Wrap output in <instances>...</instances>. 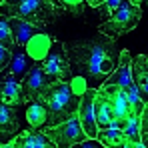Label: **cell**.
Listing matches in <instances>:
<instances>
[{"label":"cell","instance_id":"83f0119b","mask_svg":"<svg viewBox=\"0 0 148 148\" xmlns=\"http://www.w3.org/2000/svg\"><path fill=\"white\" fill-rule=\"evenodd\" d=\"M128 144H130V142H128ZM130 148H146V146H144V144H140V142H136V144H130Z\"/></svg>","mask_w":148,"mask_h":148},{"label":"cell","instance_id":"5b68a950","mask_svg":"<svg viewBox=\"0 0 148 148\" xmlns=\"http://www.w3.org/2000/svg\"><path fill=\"white\" fill-rule=\"evenodd\" d=\"M44 74L54 82H70V66H68V58L64 52V44L58 40H52L48 54L44 56L42 62H38Z\"/></svg>","mask_w":148,"mask_h":148},{"label":"cell","instance_id":"ac0fdd59","mask_svg":"<svg viewBox=\"0 0 148 148\" xmlns=\"http://www.w3.org/2000/svg\"><path fill=\"white\" fill-rule=\"evenodd\" d=\"M52 36H48V34H38V36H34L28 44L24 46L26 54H28V58L32 60V62H42L44 60V56L48 54L50 50V44H52Z\"/></svg>","mask_w":148,"mask_h":148},{"label":"cell","instance_id":"ba28073f","mask_svg":"<svg viewBox=\"0 0 148 148\" xmlns=\"http://www.w3.org/2000/svg\"><path fill=\"white\" fill-rule=\"evenodd\" d=\"M94 92H96V90H92V88H86V90H84V94L80 96L78 112H76L78 122H80V126H82L86 138H90V140H96V132H98L96 120H94V104H92Z\"/></svg>","mask_w":148,"mask_h":148},{"label":"cell","instance_id":"9a60e30c","mask_svg":"<svg viewBox=\"0 0 148 148\" xmlns=\"http://www.w3.org/2000/svg\"><path fill=\"white\" fill-rule=\"evenodd\" d=\"M8 28H10V34H12L14 44H16V46H22V48H24L34 36H38V34L44 32V30L26 24V22L18 20V18H8Z\"/></svg>","mask_w":148,"mask_h":148},{"label":"cell","instance_id":"3957f363","mask_svg":"<svg viewBox=\"0 0 148 148\" xmlns=\"http://www.w3.org/2000/svg\"><path fill=\"white\" fill-rule=\"evenodd\" d=\"M62 10L46 0H20V2H0V16L4 18H18L26 24L44 28L50 24Z\"/></svg>","mask_w":148,"mask_h":148},{"label":"cell","instance_id":"603a6c76","mask_svg":"<svg viewBox=\"0 0 148 148\" xmlns=\"http://www.w3.org/2000/svg\"><path fill=\"white\" fill-rule=\"evenodd\" d=\"M58 8H68V12H72L76 16H82L84 14V6H86V2H70V0H62V2H58L56 4Z\"/></svg>","mask_w":148,"mask_h":148},{"label":"cell","instance_id":"4316f807","mask_svg":"<svg viewBox=\"0 0 148 148\" xmlns=\"http://www.w3.org/2000/svg\"><path fill=\"white\" fill-rule=\"evenodd\" d=\"M10 58H12V56H10V52H8V50L0 48V72L10 64Z\"/></svg>","mask_w":148,"mask_h":148},{"label":"cell","instance_id":"44dd1931","mask_svg":"<svg viewBox=\"0 0 148 148\" xmlns=\"http://www.w3.org/2000/svg\"><path fill=\"white\" fill-rule=\"evenodd\" d=\"M26 120L32 126V130H38L40 126H46V110L40 102H30L26 110Z\"/></svg>","mask_w":148,"mask_h":148},{"label":"cell","instance_id":"484cf974","mask_svg":"<svg viewBox=\"0 0 148 148\" xmlns=\"http://www.w3.org/2000/svg\"><path fill=\"white\" fill-rule=\"evenodd\" d=\"M72 148H104L100 144L98 140H90V138H86L84 142H78V144H74Z\"/></svg>","mask_w":148,"mask_h":148},{"label":"cell","instance_id":"277c9868","mask_svg":"<svg viewBox=\"0 0 148 148\" xmlns=\"http://www.w3.org/2000/svg\"><path fill=\"white\" fill-rule=\"evenodd\" d=\"M142 18V10L138 4L134 2H118L116 8H112L110 16L102 22L100 26V34L106 36L108 40H116L118 36H122L126 32H130L132 28Z\"/></svg>","mask_w":148,"mask_h":148},{"label":"cell","instance_id":"f1b7e54d","mask_svg":"<svg viewBox=\"0 0 148 148\" xmlns=\"http://www.w3.org/2000/svg\"><path fill=\"white\" fill-rule=\"evenodd\" d=\"M0 148H10V144H2V146H0Z\"/></svg>","mask_w":148,"mask_h":148},{"label":"cell","instance_id":"8992f818","mask_svg":"<svg viewBox=\"0 0 148 148\" xmlns=\"http://www.w3.org/2000/svg\"><path fill=\"white\" fill-rule=\"evenodd\" d=\"M42 134L48 136L56 148H72L74 144L86 140V134H84V130H82V126H80L76 116L70 118L68 122L54 126V128H44Z\"/></svg>","mask_w":148,"mask_h":148},{"label":"cell","instance_id":"d6986e66","mask_svg":"<svg viewBox=\"0 0 148 148\" xmlns=\"http://www.w3.org/2000/svg\"><path fill=\"white\" fill-rule=\"evenodd\" d=\"M96 140L104 148H124L126 146V138H124L122 130H98L96 132Z\"/></svg>","mask_w":148,"mask_h":148},{"label":"cell","instance_id":"4fadbf2b","mask_svg":"<svg viewBox=\"0 0 148 148\" xmlns=\"http://www.w3.org/2000/svg\"><path fill=\"white\" fill-rule=\"evenodd\" d=\"M130 60H132L130 52H128V50H122V52L118 54V66L114 68V72L106 78L104 84H106V86H118V88H122V90H126L128 86H132Z\"/></svg>","mask_w":148,"mask_h":148},{"label":"cell","instance_id":"2e32d148","mask_svg":"<svg viewBox=\"0 0 148 148\" xmlns=\"http://www.w3.org/2000/svg\"><path fill=\"white\" fill-rule=\"evenodd\" d=\"M24 102L26 100L22 96V90H20V84L18 82L8 80V78L0 80V104L16 108V106H22Z\"/></svg>","mask_w":148,"mask_h":148},{"label":"cell","instance_id":"9c48e42d","mask_svg":"<svg viewBox=\"0 0 148 148\" xmlns=\"http://www.w3.org/2000/svg\"><path fill=\"white\" fill-rule=\"evenodd\" d=\"M10 64L0 72V80H4V78H8V80H14V82H22V78H24L28 70L32 68V60L28 58V54H26V50L22 46H16L14 44V48L10 50Z\"/></svg>","mask_w":148,"mask_h":148},{"label":"cell","instance_id":"5bb4252c","mask_svg":"<svg viewBox=\"0 0 148 148\" xmlns=\"http://www.w3.org/2000/svg\"><path fill=\"white\" fill-rule=\"evenodd\" d=\"M10 148H56L48 136H44L40 130H26L12 138Z\"/></svg>","mask_w":148,"mask_h":148},{"label":"cell","instance_id":"d4e9b609","mask_svg":"<svg viewBox=\"0 0 148 148\" xmlns=\"http://www.w3.org/2000/svg\"><path fill=\"white\" fill-rule=\"evenodd\" d=\"M118 2L120 0H110V2H100V6H98V14L102 16V22L110 16V12H112V8H116L118 6Z\"/></svg>","mask_w":148,"mask_h":148},{"label":"cell","instance_id":"7a4b0ae2","mask_svg":"<svg viewBox=\"0 0 148 148\" xmlns=\"http://www.w3.org/2000/svg\"><path fill=\"white\" fill-rule=\"evenodd\" d=\"M36 102H40L46 110V128H54L76 116L80 96L70 88L68 82H54Z\"/></svg>","mask_w":148,"mask_h":148},{"label":"cell","instance_id":"30bf717a","mask_svg":"<svg viewBox=\"0 0 148 148\" xmlns=\"http://www.w3.org/2000/svg\"><path fill=\"white\" fill-rule=\"evenodd\" d=\"M98 90L104 94V96H106L108 104H110L112 118H114L116 122L122 124L124 120L132 114V108H130V104H128L126 92H124L122 88H118V86H106V84H102Z\"/></svg>","mask_w":148,"mask_h":148},{"label":"cell","instance_id":"8fae6325","mask_svg":"<svg viewBox=\"0 0 148 148\" xmlns=\"http://www.w3.org/2000/svg\"><path fill=\"white\" fill-rule=\"evenodd\" d=\"M130 76H132V84L136 86L140 100L146 104L148 100V60L144 54H138L130 60Z\"/></svg>","mask_w":148,"mask_h":148},{"label":"cell","instance_id":"e0dca14e","mask_svg":"<svg viewBox=\"0 0 148 148\" xmlns=\"http://www.w3.org/2000/svg\"><path fill=\"white\" fill-rule=\"evenodd\" d=\"M92 104H94V120H96V128H98V130H108V126H110V122H112L114 118H112V110H110L108 100H106V96H104L100 90L94 92Z\"/></svg>","mask_w":148,"mask_h":148},{"label":"cell","instance_id":"f546056e","mask_svg":"<svg viewBox=\"0 0 148 148\" xmlns=\"http://www.w3.org/2000/svg\"><path fill=\"white\" fill-rule=\"evenodd\" d=\"M124 148H130V144H128V142H126V146H124Z\"/></svg>","mask_w":148,"mask_h":148},{"label":"cell","instance_id":"ffe728a7","mask_svg":"<svg viewBox=\"0 0 148 148\" xmlns=\"http://www.w3.org/2000/svg\"><path fill=\"white\" fill-rule=\"evenodd\" d=\"M138 118H140V116L130 114V116L122 122V126H120V130H122L126 142H130V144L140 142V122H138ZM140 144H142V142H140Z\"/></svg>","mask_w":148,"mask_h":148},{"label":"cell","instance_id":"7402d4cb","mask_svg":"<svg viewBox=\"0 0 148 148\" xmlns=\"http://www.w3.org/2000/svg\"><path fill=\"white\" fill-rule=\"evenodd\" d=\"M0 48L10 50L14 48V40H12V34H10V28H8V18L0 16Z\"/></svg>","mask_w":148,"mask_h":148},{"label":"cell","instance_id":"cb8c5ba5","mask_svg":"<svg viewBox=\"0 0 148 148\" xmlns=\"http://www.w3.org/2000/svg\"><path fill=\"white\" fill-rule=\"evenodd\" d=\"M138 122H140V142L146 146V142H148V108L140 114Z\"/></svg>","mask_w":148,"mask_h":148},{"label":"cell","instance_id":"7c38bea8","mask_svg":"<svg viewBox=\"0 0 148 148\" xmlns=\"http://www.w3.org/2000/svg\"><path fill=\"white\" fill-rule=\"evenodd\" d=\"M18 130H20V122L16 108L0 104V146L10 144V140L18 134Z\"/></svg>","mask_w":148,"mask_h":148},{"label":"cell","instance_id":"6da1fadb","mask_svg":"<svg viewBox=\"0 0 148 148\" xmlns=\"http://www.w3.org/2000/svg\"><path fill=\"white\" fill-rule=\"evenodd\" d=\"M64 52L72 76L68 84L78 96H82L86 88L98 90L118 66V54H120L114 42L102 34L88 40L66 42Z\"/></svg>","mask_w":148,"mask_h":148},{"label":"cell","instance_id":"52a82bcc","mask_svg":"<svg viewBox=\"0 0 148 148\" xmlns=\"http://www.w3.org/2000/svg\"><path fill=\"white\" fill-rule=\"evenodd\" d=\"M48 86H52V80L44 74V70L40 68L38 62L32 64V68L28 70V74L20 82V90H22V96L26 102H36Z\"/></svg>","mask_w":148,"mask_h":148}]
</instances>
